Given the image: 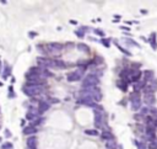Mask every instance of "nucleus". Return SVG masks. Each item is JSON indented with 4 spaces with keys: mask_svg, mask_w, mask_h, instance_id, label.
Masks as SVG:
<instances>
[{
    "mask_svg": "<svg viewBox=\"0 0 157 149\" xmlns=\"http://www.w3.org/2000/svg\"><path fill=\"white\" fill-rule=\"evenodd\" d=\"M81 77H82V69L76 70L74 73H70L69 75H68V80L69 81H76V80H80Z\"/></svg>",
    "mask_w": 157,
    "mask_h": 149,
    "instance_id": "3",
    "label": "nucleus"
},
{
    "mask_svg": "<svg viewBox=\"0 0 157 149\" xmlns=\"http://www.w3.org/2000/svg\"><path fill=\"white\" fill-rule=\"evenodd\" d=\"M10 148H12V145L10 143H6V144L3 145V149H10Z\"/></svg>",
    "mask_w": 157,
    "mask_h": 149,
    "instance_id": "17",
    "label": "nucleus"
},
{
    "mask_svg": "<svg viewBox=\"0 0 157 149\" xmlns=\"http://www.w3.org/2000/svg\"><path fill=\"white\" fill-rule=\"evenodd\" d=\"M48 108H49V104H48V102H46V101L39 102V106H38V114H43V112H46Z\"/></svg>",
    "mask_w": 157,
    "mask_h": 149,
    "instance_id": "4",
    "label": "nucleus"
},
{
    "mask_svg": "<svg viewBox=\"0 0 157 149\" xmlns=\"http://www.w3.org/2000/svg\"><path fill=\"white\" fill-rule=\"evenodd\" d=\"M95 32H97V35H100V36H104V32L101 30H95Z\"/></svg>",
    "mask_w": 157,
    "mask_h": 149,
    "instance_id": "18",
    "label": "nucleus"
},
{
    "mask_svg": "<svg viewBox=\"0 0 157 149\" xmlns=\"http://www.w3.org/2000/svg\"><path fill=\"white\" fill-rule=\"evenodd\" d=\"M144 100H145V102H146V104H149V105H151V104H155V102H156V99H155V96H153L152 94H145Z\"/></svg>",
    "mask_w": 157,
    "mask_h": 149,
    "instance_id": "6",
    "label": "nucleus"
},
{
    "mask_svg": "<svg viewBox=\"0 0 157 149\" xmlns=\"http://www.w3.org/2000/svg\"><path fill=\"white\" fill-rule=\"evenodd\" d=\"M131 102H133V104H131V108H133L134 111H136V110H139V108H140V106H141V99L133 100Z\"/></svg>",
    "mask_w": 157,
    "mask_h": 149,
    "instance_id": "7",
    "label": "nucleus"
},
{
    "mask_svg": "<svg viewBox=\"0 0 157 149\" xmlns=\"http://www.w3.org/2000/svg\"><path fill=\"white\" fill-rule=\"evenodd\" d=\"M150 149H157V141H152V143H150Z\"/></svg>",
    "mask_w": 157,
    "mask_h": 149,
    "instance_id": "14",
    "label": "nucleus"
},
{
    "mask_svg": "<svg viewBox=\"0 0 157 149\" xmlns=\"http://www.w3.org/2000/svg\"><path fill=\"white\" fill-rule=\"evenodd\" d=\"M145 79H150L151 77H153V74H152V71H150V70H147V71H145Z\"/></svg>",
    "mask_w": 157,
    "mask_h": 149,
    "instance_id": "13",
    "label": "nucleus"
},
{
    "mask_svg": "<svg viewBox=\"0 0 157 149\" xmlns=\"http://www.w3.org/2000/svg\"><path fill=\"white\" fill-rule=\"evenodd\" d=\"M27 147H28V149H36V138L34 137H31L27 139Z\"/></svg>",
    "mask_w": 157,
    "mask_h": 149,
    "instance_id": "8",
    "label": "nucleus"
},
{
    "mask_svg": "<svg viewBox=\"0 0 157 149\" xmlns=\"http://www.w3.org/2000/svg\"><path fill=\"white\" fill-rule=\"evenodd\" d=\"M78 49H81V51H86V52H88L90 49H88V47L87 46H85V45H78Z\"/></svg>",
    "mask_w": 157,
    "mask_h": 149,
    "instance_id": "15",
    "label": "nucleus"
},
{
    "mask_svg": "<svg viewBox=\"0 0 157 149\" xmlns=\"http://www.w3.org/2000/svg\"><path fill=\"white\" fill-rule=\"evenodd\" d=\"M102 138H104V139H113V134L112 133H109V132H107V131H104L103 133H102Z\"/></svg>",
    "mask_w": 157,
    "mask_h": 149,
    "instance_id": "11",
    "label": "nucleus"
},
{
    "mask_svg": "<svg viewBox=\"0 0 157 149\" xmlns=\"http://www.w3.org/2000/svg\"><path fill=\"white\" fill-rule=\"evenodd\" d=\"M48 48H49L52 52H59V51H62L63 45H58V43H49V45H48Z\"/></svg>",
    "mask_w": 157,
    "mask_h": 149,
    "instance_id": "5",
    "label": "nucleus"
},
{
    "mask_svg": "<svg viewBox=\"0 0 157 149\" xmlns=\"http://www.w3.org/2000/svg\"><path fill=\"white\" fill-rule=\"evenodd\" d=\"M107 148H115V143L114 142H112V141H109V142H107Z\"/></svg>",
    "mask_w": 157,
    "mask_h": 149,
    "instance_id": "16",
    "label": "nucleus"
},
{
    "mask_svg": "<svg viewBox=\"0 0 157 149\" xmlns=\"http://www.w3.org/2000/svg\"><path fill=\"white\" fill-rule=\"evenodd\" d=\"M34 132H36L34 126H28V127H26V128L24 129V133H25V134H32V133H34Z\"/></svg>",
    "mask_w": 157,
    "mask_h": 149,
    "instance_id": "9",
    "label": "nucleus"
},
{
    "mask_svg": "<svg viewBox=\"0 0 157 149\" xmlns=\"http://www.w3.org/2000/svg\"><path fill=\"white\" fill-rule=\"evenodd\" d=\"M86 134H90V136H97L98 133H97L96 129H93V131H92V129H87V131H86Z\"/></svg>",
    "mask_w": 157,
    "mask_h": 149,
    "instance_id": "12",
    "label": "nucleus"
},
{
    "mask_svg": "<svg viewBox=\"0 0 157 149\" xmlns=\"http://www.w3.org/2000/svg\"><path fill=\"white\" fill-rule=\"evenodd\" d=\"M98 84V79L93 75V74H90V75H87L86 78H85V80H84V83H82V86L85 88V89H91V88H93L95 85H97Z\"/></svg>",
    "mask_w": 157,
    "mask_h": 149,
    "instance_id": "2",
    "label": "nucleus"
},
{
    "mask_svg": "<svg viewBox=\"0 0 157 149\" xmlns=\"http://www.w3.org/2000/svg\"><path fill=\"white\" fill-rule=\"evenodd\" d=\"M151 46L153 47V49H157V45H156V33L151 35Z\"/></svg>",
    "mask_w": 157,
    "mask_h": 149,
    "instance_id": "10",
    "label": "nucleus"
},
{
    "mask_svg": "<svg viewBox=\"0 0 157 149\" xmlns=\"http://www.w3.org/2000/svg\"><path fill=\"white\" fill-rule=\"evenodd\" d=\"M42 90H43L42 85H26L24 88L25 94H27L28 96L37 95V94H39V92H42Z\"/></svg>",
    "mask_w": 157,
    "mask_h": 149,
    "instance_id": "1",
    "label": "nucleus"
}]
</instances>
